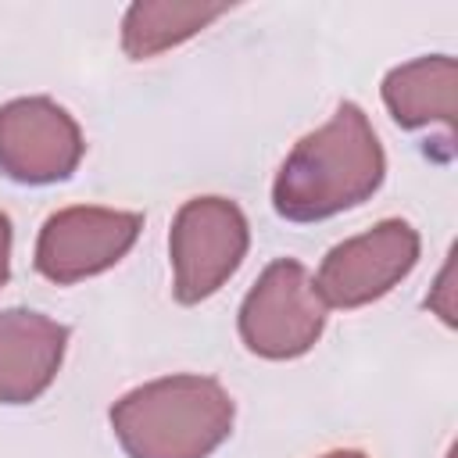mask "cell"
I'll list each match as a JSON object with an SVG mask.
<instances>
[{"label":"cell","instance_id":"6da1fadb","mask_svg":"<svg viewBox=\"0 0 458 458\" xmlns=\"http://www.w3.org/2000/svg\"><path fill=\"white\" fill-rule=\"evenodd\" d=\"M383 172L386 157L365 111L344 100L322 129L293 143L276 172L272 208L286 222H322L369 200Z\"/></svg>","mask_w":458,"mask_h":458},{"label":"cell","instance_id":"7a4b0ae2","mask_svg":"<svg viewBox=\"0 0 458 458\" xmlns=\"http://www.w3.org/2000/svg\"><path fill=\"white\" fill-rule=\"evenodd\" d=\"M233 397L211 376H165L129 390L111 408V429L129 458H208L233 433Z\"/></svg>","mask_w":458,"mask_h":458},{"label":"cell","instance_id":"3957f363","mask_svg":"<svg viewBox=\"0 0 458 458\" xmlns=\"http://www.w3.org/2000/svg\"><path fill=\"white\" fill-rule=\"evenodd\" d=\"M250 243L247 218L240 204L225 197H193L186 200L168 233L172 254V293L179 304H200L225 286L240 268Z\"/></svg>","mask_w":458,"mask_h":458},{"label":"cell","instance_id":"277c9868","mask_svg":"<svg viewBox=\"0 0 458 458\" xmlns=\"http://www.w3.org/2000/svg\"><path fill=\"white\" fill-rule=\"evenodd\" d=\"M326 329V304L297 258L272 261L240 304V340L268 361L301 358Z\"/></svg>","mask_w":458,"mask_h":458},{"label":"cell","instance_id":"5b68a950","mask_svg":"<svg viewBox=\"0 0 458 458\" xmlns=\"http://www.w3.org/2000/svg\"><path fill=\"white\" fill-rule=\"evenodd\" d=\"M143 229L140 211L114 208H64L54 211L36 240V272L57 286H72L118 265Z\"/></svg>","mask_w":458,"mask_h":458},{"label":"cell","instance_id":"8992f818","mask_svg":"<svg viewBox=\"0 0 458 458\" xmlns=\"http://www.w3.org/2000/svg\"><path fill=\"white\" fill-rule=\"evenodd\" d=\"M419 261V233L386 218L369 233L336 243L315 276V290L326 308H361L390 293Z\"/></svg>","mask_w":458,"mask_h":458},{"label":"cell","instance_id":"52a82bcc","mask_svg":"<svg viewBox=\"0 0 458 458\" xmlns=\"http://www.w3.org/2000/svg\"><path fill=\"white\" fill-rule=\"evenodd\" d=\"M79 122L50 97H18L0 107V172L21 186L68 179L82 161Z\"/></svg>","mask_w":458,"mask_h":458},{"label":"cell","instance_id":"ba28073f","mask_svg":"<svg viewBox=\"0 0 458 458\" xmlns=\"http://www.w3.org/2000/svg\"><path fill=\"white\" fill-rule=\"evenodd\" d=\"M68 347V326L32 311H0V404L36 401L57 376Z\"/></svg>","mask_w":458,"mask_h":458},{"label":"cell","instance_id":"9c48e42d","mask_svg":"<svg viewBox=\"0 0 458 458\" xmlns=\"http://www.w3.org/2000/svg\"><path fill=\"white\" fill-rule=\"evenodd\" d=\"M383 104L401 129L451 122L454 114V61L447 54L419 57L383 79Z\"/></svg>","mask_w":458,"mask_h":458},{"label":"cell","instance_id":"30bf717a","mask_svg":"<svg viewBox=\"0 0 458 458\" xmlns=\"http://www.w3.org/2000/svg\"><path fill=\"white\" fill-rule=\"evenodd\" d=\"M229 7L225 4H132L122 21V47L132 61L154 57L190 36H197L204 25L222 18Z\"/></svg>","mask_w":458,"mask_h":458},{"label":"cell","instance_id":"8fae6325","mask_svg":"<svg viewBox=\"0 0 458 458\" xmlns=\"http://www.w3.org/2000/svg\"><path fill=\"white\" fill-rule=\"evenodd\" d=\"M11 240H14L11 218L0 211V290H4V283H7V276H11Z\"/></svg>","mask_w":458,"mask_h":458},{"label":"cell","instance_id":"7c38bea8","mask_svg":"<svg viewBox=\"0 0 458 458\" xmlns=\"http://www.w3.org/2000/svg\"><path fill=\"white\" fill-rule=\"evenodd\" d=\"M322 458H365L361 451H329V454H322Z\"/></svg>","mask_w":458,"mask_h":458}]
</instances>
